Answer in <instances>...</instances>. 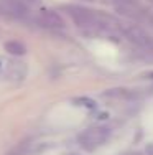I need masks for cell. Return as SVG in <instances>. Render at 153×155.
Wrapping results in <instances>:
<instances>
[{"label": "cell", "mask_w": 153, "mask_h": 155, "mask_svg": "<svg viewBox=\"0 0 153 155\" xmlns=\"http://www.w3.org/2000/svg\"><path fill=\"white\" fill-rule=\"evenodd\" d=\"M107 139H109V130L105 127H89L79 135V142L86 150L97 149Z\"/></svg>", "instance_id": "1"}, {"label": "cell", "mask_w": 153, "mask_h": 155, "mask_svg": "<svg viewBox=\"0 0 153 155\" xmlns=\"http://www.w3.org/2000/svg\"><path fill=\"white\" fill-rule=\"evenodd\" d=\"M68 13L71 15V18L76 21V25L81 28H94L99 27V20H97V15H94L91 10L82 8V7H76L71 5L68 7Z\"/></svg>", "instance_id": "2"}, {"label": "cell", "mask_w": 153, "mask_h": 155, "mask_svg": "<svg viewBox=\"0 0 153 155\" xmlns=\"http://www.w3.org/2000/svg\"><path fill=\"white\" fill-rule=\"evenodd\" d=\"M125 35L130 41H133L135 45H138L143 50H148V51H153V40L147 35L142 28L138 27H130L125 30Z\"/></svg>", "instance_id": "3"}, {"label": "cell", "mask_w": 153, "mask_h": 155, "mask_svg": "<svg viewBox=\"0 0 153 155\" xmlns=\"http://www.w3.org/2000/svg\"><path fill=\"white\" fill-rule=\"evenodd\" d=\"M35 20L38 25H41L45 28H63L64 27L63 18L58 15L56 12H53V10H41L36 15Z\"/></svg>", "instance_id": "4"}, {"label": "cell", "mask_w": 153, "mask_h": 155, "mask_svg": "<svg viewBox=\"0 0 153 155\" xmlns=\"http://www.w3.org/2000/svg\"><path fill=\"white\" fill-rule=\"evenodd\" d=\"M0 8H2V12L5 15L12 17V18L21 20V18L27 17V8H25V5L20 0H3L0 3Z\"/></svg>", "instance_id": "5"}, {"label": "cell", "mask_w": 153, "mask_h": 155, "mask_svg": "<svg viewBox=\"0 0 153 155\" xmlns=\"http://www.w3.org/2000/svg\"><path fill=\"white\" fill-rule=\"evenodd\" d=\"M115 8L119 10L122 15L129 18H138L140 17V10L135 7V2H127V0H114Z\"/></svg>", "instance_id": "6"}, {"label": "cell", "mask_w": 153, "mask_h": 155, "mask_svg": "<svg viewBox=\"0 0 153 155\" xmlns=\"http://www.w3.org/2000/svg\"><path fill=\"white\" fill-rule=\"evenodd\" d=\"M5 51L13 54V56H23L27 53V46L18 40H10V41L5 43Z\"/></svg>", "instance_id": "7"}, {"label": "cell", "mask_w": 153, "mask_h": 155, "mask_svg": "<svg viewBox=\"0 0 153 155\" xmlns=\"http://www.w3.org/2000/svg\"><path fill=\"white\" fill-rule=\"evenodd\" d=\"M25 73H27V69H25L23 63H12L8 68V76L12 79H21L25 76Z\"/></svg>", "instance_id": "8"}, {"label": "cell", "mask_w": 153, "mask_h": 155, "mask_svg": "<svg viewBox=\"0 0 153 155\" xmlns=\"http://www.w3.org/2000/svg\"><path fill=\"white\" fill-rule=\"evenodd\" d=\"M74 104L76 106H81V107H86V109H89V110L97 109L96 101H94V99H91V97H76L74 99Z\"/></svg>", "instance_id": "9"}, {"label": "cell", "mask_w": 153, "mask_h": 155, "mask_svg": "<svg viewBox=\"0 0 153 155\" xmlns=\"http://www.w3.org/2000/svg\"><path fill=\"white\" fill-rule=\"evenodd\" d=\"M105 97H115V99H122V97H129V91L127 89H110L107 93H104Z\"/></svg>", "instance_id": "10"}, {"label": "cell", "mask_w": 153, "mask_h": 155, "mask_svg": "<svg viewBox=\"0 0 153 155\" xmlns=\"http://www.w3.org/2000/svg\"><path fill=\"white\" fill-rule=\"evenodd\" d=\"M8 155H25V145H20L18 149H15L13 152H10Z\"/></svg>", "instance_id": "11"}, {"label": "cell", "mask_w": 153, "mask_h": 155, "mask_svg": "<svg viewBox=\"0 0 153 155\" xmlns=\"http://www.w3.org/2000/svg\"><path fill=\"white\" fill-rule=\"evenodd\" d=\"M20 2H21V0H20ZM27 2H35V0H27Z\"/></svg>", "instance_id": "12"}, {"label": "cell", "mask_w": 153, "mask_h": 155, "mask_svg": "<svg viewBox=\"0 0 153 155\" xmlns=\"http://www.w3.org/2000/svg\"><path fill=\"white\" fill-rule=\"evenodd\" d=\"M0 68H2V63H0Z\"/></svg>", "instance_id": "13"}]
</instances>
